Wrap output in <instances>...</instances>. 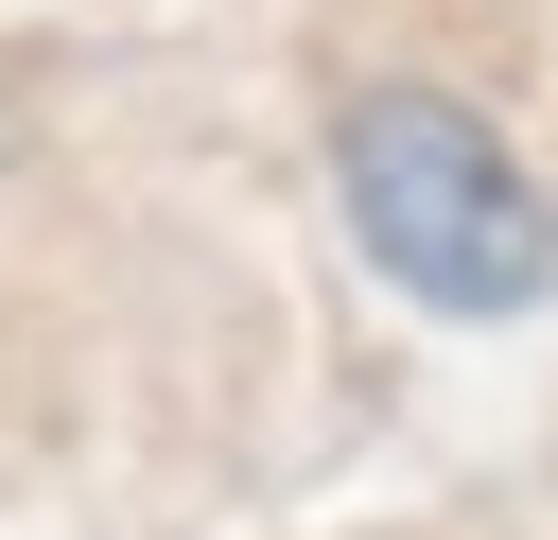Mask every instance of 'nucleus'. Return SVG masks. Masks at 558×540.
<instances>
[{"instance_id": "nucleus-1", "label": "nucleus", "mask_w": 558, "mask_h": 540, "mask_svg": "<svg viewBox=\"0 0 558 540\" xmlns=\"http://www.w3.org/2000/svg\"><path fill=\"white\" fill-rule=\"evenodd\" d=\"M331 192H349V244H366L418 314H523V296L558 279V192H541L453 87H349Z\"/></svg>"}]
</instances>
